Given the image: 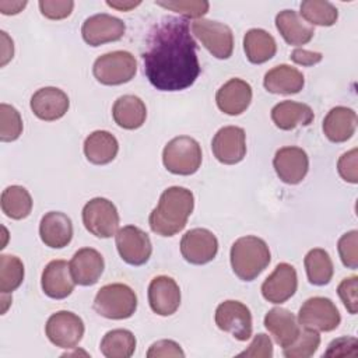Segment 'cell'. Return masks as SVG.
I'll list each match as a JSON object with an SVG mask.
<instances>
[{"instance_id": "6da1fadb", "label": "cell", "mask_w": 358, "mask_h": 358, "mask_svg": "<svg viewBox=\"0 0 358 358\" xmlns=\"http://www.w3.org/2000/svg\"><path fill=\"white\" fill-rule=\"evenodd\" d=\"M144 73L159 91H182L200 74L197 45L185 18L165 17L148 34Z\"/></svg>"}, {"instance_id": "7a4b0ae2", "label": "cell", "mask_w": 358, "mask_h": 358, "mask_svg": "<svg viewBox=\"0 0 358 358\" xmlns=\"http://www.w3.org/2000/svg\"><path fill=\"white\" fill-rule=\"evenodd\" d=\"M194 207L193 193L180 186L162 192L157 207L150 213L148 224L152 232L161 236H173L180 232Z\"/></svg>"}, {"instance_id": "3957f363", "label": "cell", "mask_w": 358, "mask_h": 358, "mask_svg": "<svg viewBox=\"0 0 358 358\" xmlns=\"http://www.w3.org/2000/svg\"><path fill=\"white\" fill-rule=\"evenodd\" d=\"M231 266L242 281H253L270 263V249L257 236L248 235L236 239L231 246Z\"/></svg>"}, {"instance_id": "277c9868", "label": "cell", "mask_w": 358, "mask_h": 358, "mask_svg": "<svg viewBox=\"0 0 358 358\" xmlns=\"http://www.w3.org/2000/svg\"><path fill=\"white\" fill-rule=\"evenodd\" d=\"M94 309L98 315L106 319H129L137 309L136 292L126 284H106L96 292Z\"/></svg>"}, {"instance_id": "5b68a950", "label": "cell", "mask_w": 358, "mask_h": 358, "mask_svg": "<svg viewBox=\"0 0 358 358\" xmlns=\"http://www.w3.org/2000/svg\"><path fill=\"white\" fill-rule=\"evenodd\" d=\"M201 147L189 136H179L166 143L162 151L164 166L175 175H193L201 165Z\"/></svg>"}, {"instance_id": "8992f818", "label": "cell", "mask_w": 358, "mask_h": 358, "mask_svg": "<svg viewBox=\"0 0 358 358\" xmlns=\"http://www.w3.org/2000/svg\"><path fill=\"white\" fill-rule=\"evenodd\" d=\"M137 71V62L130 52L115 50L99 56L92 67L94 77L103 85L129 83Z\"/></svg>"}, {"instance_id": "52a82bcc", "label": "cell", "mask_w": 358, "mask_h": 358, "mask_svg": "<svg viewBox=\"0 0 358 358\" xmlns=\"http://www.w3.org/2000/svg\"><path fill=\"white\" fill-rule=\"evenodd\" d=\"M83 224L90 234L98 238H110L119 228L117 208L105 197L91 199L83 208Z\"/></svg>"}, {"instance_id": "ba28073f", "label": "cell", "mask_w": 358, "mask_h": 358, "mask_svg": "<svg viewBox=\"0 0 358 358\" xmlns=\"http://www.w3.org/2000/svg\"><path fill=\"white\" fill-rule=\"evenodd\" d=\"M192 32L217 59H228L234 50V35L228 25L199 18L192 22Z\"/></svg>"}, {"instance_id": "9c48e42d", "label": "cell", "mask_w": 358, "mask_h": 358, "mask_svg": "<svg viewBox=\"0 0 358 358\" xmlns=\"http://www.w3.org/2000/svg\"><path fill=\"white\" fill-rule=\"evenodd\" d=\"M298 322L302 327L316 331H331L341 322L340 312L331 299L313 296L306 299L298 312Z\"/></svg>"}, {"instance_id": "30bf717a", "label": "cell", "mask_w": 358, "mask_h": 358, "mask_svg": "<svg viewBox=\"0 0 358 358\" xmlns=\"http://www.w3.org/2000/svg\"><path fill=\"white\" fill-rule=\"evenodd\" d=\"M84 330L83 319L69 310L53 313L45 324V333L49 341L66 350L76 348L84 336Z\"/></svg>"}, {"instance_id": "8fae6325", "label": "cell", "mask_w": 358, "mask_h": 358, "mask_svg": "<svg viewBox=\"0 0 358 358\" xmlns=\"http://www.w3.org/2000/svg\"><path fill=\"white\" fill-rule=\"evenodd\" d=\"M215 324L239 341H246L252 336L250 310L239 301L228 299L221 302L215 309Z\"/></svg>"}, {"instance_id": "7c38bea8", "label": "cell", "mask_w": 358, "mask_h": 358, "mask_svg": "<svg viewBox=\"0 0 358 358\" xmlns=\"http://www.w3.org/2000/svg\"><path fill=\"white\" fill-rule=\"evenodd\" d=\"M116 248L123 262L131 266H141L148 262L152 245L150 236L134 225H126L117 229L116 235Z\"/></svg>"}, {"instance_id": "4fadbf2b", "label": "cell", "mask_w": 358, "mask_h": 358, "mask_svg": "<svg viewBox=\"0 0 358 358\" xmlns=\"http://www.w3.org/2000/svg\"><path fill=\"white\" fill-rule=\"evenodd\" d=\"M124 31L126 25L120 18L105 13L88 17L81 27L83 39L94 48L122 39Z\"/></svg>"}, {"instance_id": "5bb4252c", "label": "cell", "mask_w": 358, "mask_h": 358, "mask_svg": "<svg viewBox=\"0 0 358 358\" xmlns=\"http://www.w3.org/2000/svg\"><path fill=\"white\" fill-rule=\"evenodd\" d=\"M217 252L218 241L206 228H193L182 236L180 253L192 264H206L217 256Z\"/></svg>"}, {"instance_id": "9a60e30c", "label": "cell", "mask_w": 358, "mask_h": 358, "mask_svg": "<svg viewBox=\"0 0 358 358\" xmlns=\"http://www.w3.org/2000/svg\"><path fill=\"white\" fill-rule=\"evenodd\" d=\"M214 157L225 165L241 162L246 155V134L242 127L225 126L220 129L211 141Z\"/></svg>"}, {"instance_id": "2e32d148", "label": "cell", "mask_w": 358, "mask_h": 358, "mask_svg": "<svg viewBox=\"0 0 358 358\" xmlns=\"http://www.w3.org/2000/svg\"><path fill=\"white\" fill-rule=\"evenodd\" d=\"M273 166L277 176L287 185L301 183L309 169V158L301 147H282L277 150Z\"/></svg>"}, {"instance_id": "e0dca14e", "label": "cell", "mask_w": 358, "mask_h": 358, "mask_svg": "<svg viewBox=\"0 0 358 358\" xmlns=\"http://www.w3.org/2000/svg\"><path fill=\"white\" fill-rule=\"evenodd\" d=\"M296 288V270L288 263H280L262 284V295L271 303H282L295 294Z\"/></svg>"}, {"instance_id": "ac0fdd59", "label": "cell", "mask_w": 358, "mask_h": 358, "mask_svg": "<svg viewBox=\"0 0 358 358\" xmlns=\"http://www.w3.org/2000/svg\"><path fill=\"white\" fill-rule=\"evenodd\" d=\"M148 302L154 313L159 316L173 315L180 305L179 285L168 275L154 277L148 285Z\"/></svg>"}, {"instance_id": "d6986e66", "label": "cell", "mask_w": 358, "mask_h": 358, "mask_svg": "<svg viewBox=\"0 0 358 358\" xmlns=\"http://www.w3.org/2000/svg\"><path fill=\"white\" fill-rule=\"evenodd\" d=\"M29 105L31 110L38 119L53 122L66 115L70 106V101L67 94L60 88L43 87L34 92Z\"/></svg>"}, {"instance_id": "ffe728a7", "label": "cell", "mask_w": 358, "mask_h": 358, "mask_svg": "<svg viewBox=\"0 0 358 358\" xmlns=\"http://www.w3.org/2000/svg\"><path fill=\"white\" fill-rule=\"evenodd\" d=\"M69 264L74 282L84 287L96 284L105 268L102 255L92 248L78 249Z\"/></svg>"}, {"instance_id": "44dd1931", "label": "cell", "mask_w": 358, "mask_h": 358, "mask_svg": "<svg viewBox=\"0 0 358 358\" xmlns=\"http://www.w3.org/2000/svg\"><path fill=\"white\" fill-rule=\"evenodd\" d=\"M215 102L221 112L229 116L241 115L252 102V87L245 80L231 78L217 91Z\"/></svg>"}, {"instance_id": "7402d4cb", "label": "cell", "mask_w": 358, "mask_h": 358, "mask_svg": "<svg viewBox=\"0 0 358 358\" xmlns=\"http://www.w3.org/2000/svg\"><path fill=\"white\" fill-rule=\"evenodd\" d=\"M74 280L70 273V264L66 260H52L42 271L41 285L52 299H64L74 289Z\"/></svg>"}, {"instance_id": "603a6c76", "label": "cell", "mask_w": 358, "mask_h": 358, "mask_svg": "<svg viewBox=\"0 0 358 358\" xmlns=\"http://www.w3.org/2000/svg\"><path fill=\"white\" fill-rule=\"evenodd\" d=\"M42 242L52 249H62L71 242L73 224L70 217L60 211L46 213L39 224Z\"/></svg>"}, {"instance_id": "cb8c5ba5", "label": "cell", "mask_w": 358, "mask_h": 358, "mask_svg": "<svg viewBox=\"0 0 358 358\" xmlns=\"http://www.w3.org/2000/svg\"><path fill=\"white\" fill-rule=\"evenodd\" d=\"M264 327L282 348L291 345L301 331L295 315L284 308L270 309L264 316Z\"/></svg>"}, {"instance_id": "d4e9b609", "label": "cell", "mask_w": 358, "mask_h": 358, "mask_svg": "<svg viewBox=\"0 0 358 358\" xmlns=\"http://www.w3.org/2000/svg\"><path fill=\"white\" fill-rule=\"evenodd\" d=\"M357 129V113L347 106H336L323 119V133L333 143L350 140Z\"/></svg>"}, {"instance_id": "484cf974", "label": "cell", "mask_w": 358, "mask_h": 358, "mask_svg": "<svg viewBox=\"0 0 358 358\" xmlns=\"http://www.w3.org/2000/svg\"><path fill=\"white\" fill-rule=\"evenodd\" d=\"M264 88L271 94H298L305 85L303 74L288 64H278L264 74Z\"/></svg>"}, {"instance_id": "4316f807", "label": "cell", "mask_w": 358, "mask_h": 358, "mask_svg": "<svg viewBox=\"0 0 358 358\" xmlns=\"http://www.w3.org/2000/svg\"><path fill=\"white\" fill-rule=\"evenodd\" d=\"M119 151L116 137L106 130L92 131L84 141V155L94 165H106L112 162Z\"/></svg>"}, {"instance_id": "83f0119b", "label": "cell", "mask_w": 358, "mask_h": 358, "mask_svg": "<svg viewBox=\"0 0 358 358\" xmlns=\"http://www.w3.org/2000/svg\"><path fill=\"white\" fill-rule=\"evenodd\" d=\"M115 123L126 130H134L144 124L147 117L145 103L136 95L119 96L112 108Z\"/></svg>"}, {"instance_id": "f1b7e54d", "label": "cell", "mask_w": 358, "mask_h": 358, "mask_svg": "<svg viewBox=\"0 0 358 358\" xmlns=\"http://www.w3.org/2000/svg\"><path fill=\"white\" fill-rule=\"evenodd\" d=\"M275 27L288 45H305L313 35L315 28L308 25L296 11L282 10L275 15Z\"/></svg>"}, {"instance_id": "f546056e", "label": "cell", "mask_w": 358, "mask_h": 358, "mask_svg": "<svg viewBox=\"0 0 358 358\" xmlns=\"http://www.w3.org/2000/svg\"><path fill=\"white\" fill-rule=\"evenodd\" d=\"M309 105L295 101H282L271 109V120L281 130H292L296 126H308L313 120Z\"/></svg>"}, {"instance_id": "4dcf8cb0", "label": "cell", "mask_w": 358, "mask_h": 358, "mask_svg": "<svg viewBox=\"0 0 358 358\" xmlns=\"http://www.w3.org/2000/svg\"><path fill=\"white\" fill-rule=\"evenodd\" d=\"M243 50L250 63L262 64L275 55L277 43L267 31L252 28L243 36Z\"/></svg>"}, {"instance_id": "1f68e13d", "label": "cell", "mask_w": 358, "mask_h": 358, "mask_svg": "<svg viewBox=\"0 0 358 358\" xmlns=\"http://www.w3.org/2000/svg\"><path fill=\"white\" fill-rule=\"evenodd\" d=\"M1 210L11 220H22L31 214L32 197L29 192L18 185L8 186L1 193Z\"/></svg>"}, {"instance_id": "d6a6232c", "label": "cell", "mask_w": 358, "mask_h": 358, "mask_svg": "<svg viewBox=\"0 0 358 358\" xmlns=\"http://www.w3.org/2000/svg\"><path fill=\"white\" fill-rule=\"evenodd\" d=\"M99 350L106 358H130L136 350V337L126 329L110 330L102 337Z\"/></svg>"}, {"instance_id": "836d02e7", "label": "cell", "mask_w": 358, "mask_h": 358, "mask_svg": "<svg viewBox=\"0 0 358 358\" xmlns=\"http://www.w3.org/2000/svg\"><path fill=\"white\" fill-rule=\"evenodd\" d=\"M303 263L310 284L326 285L330 282L334 273V267L330 255L324 249L315 248L309 250L305 256Z\"/></svg>"}, {"instance_id": "e575fe53", "label": "cell", "mask_w": 358, "mask_h": 358, "mask_svg": "<svg viewBox=\"0 0 358 358\" xmlns=\"http://www.w3.org/2000/svg\"><path fill=\"white\" fill-rule=\"evenodd\" d=\"M299 8L301 17L312 25L331 27L338 18L337 8L326 0H305Z\"/></svg>"}, {"instance_id": "d590c367", "label": "cell", "mask_w": 358, "mask_h": 358, "mask_svg": "<svg viewBox=\"0 0 358 358\" xmlns=\"http://www.w3.org/2000/svg\"><path fill=\"white\" fill-rule=\"evenodd\" d=\"M24 280V264L13 255L0 256V291L1 294H11Z\"/></svg>"}, {"instance_id": "8d00e7d4", "label": "cell", "mask_w": 358, "mask_h": 358, "mask_svg": "<svg viewBox=\"0 0 358 358\" xmlns=\"http://www.w3.org/2000/svg\"><path fill=\"white\" fill-rule=\"evenodd\" d=\"M319 344V333L316 330L303 327V330L299 331L296 340L291 345L282 348V354L287 358H309L317 351Z\"/></svg>"}, {"instance_id": "74e56055", "label": "cell", "mask_w": 358, "mask_h": 358, "mask_svg": "<svg viewBox=\"0 0 358 358\" xmlns=\"http://www.w3.org/2000/svg\"><path fill=\"white\" fill-rule=\"evenodd\" d=\"M22 133V119L20 112L7 103L0 105V140L10 143Z\"/></svg>"}, {"instance_id": "f35d334b", "label": "cell", "mask_w": 358, "mask_h": 358, "mask_svg": "<svg viewBox=\"0 0 358 358\" xmlns=\"http://www.w3.org/2000/svg\"><path fill=\"white\" fill-rule=\"evenodd\" d=\"M155 4L175 11L186 18H201L210 8L208 1L201 0H171V1H155Z\"/></svg>"}, {"instance_id": "ab89813d", "label": "cell", "mask_w": 358, "mask_h": 358, "mask_svg": "<svg viewBox=\"0 0 358 358\" xmlns=\"http://www.w3.org/2000/svg\"><path fill=\"white\" fill-rule=\"evenodd\" d=\"M338 255L343 264L348 268L358 267V231L352 229L344 234L337 243Z\"/></svg>"}, {"instance_id": "60d3db41", "label": "cell", "mask_w": 358, "mask_h": 358, "mask_svg": "<svg viewBox=\"0 0 358 358\" xmlns=\"http://www.w3.org/2000/svg\"><path fill=\"white\" fill-rule=\"evenodd\" d=\"M357 289H358V277L357 275H350V277L344 278L337 287V294L351 315H355L358 310Z\"/></svg>"}, {"instance_id": "b9f144b4", "label": "cell", "mask_w": 358, "mask_h": 358, "mask_svg": "<svg viewBox=\"0 0 358 358\" xmlns=\"http://www.w3.org/2000/svg\"><path fill=\"white\" fill-rule=\"evenodd\" d=\"M74 8V1L71 0H41L39 10L43 17L49 20H63L67 18Z\"/></svg>"}, {"instance_id": "7bdbcfd3", "label": "cell", "mask_w": 358, "mask_h": 358, "mask_svg": "<svg viewBox=\"0 0 358 358\" xmlns=\"http://www.w3.org/2000/svg\"><path fill=\"white\" fill-rule=\"evenodd\" d=\"M358 355V340L355 337H338L333 340L323 357H357Z\"/></svg>"}, {"instance_id": "ee69618b", "label": "cell", "mask_w": 358, "mask_h": 358, "mask_svg": "<svg viewBox=\"0 0 358 358\" xmlns=\"http://www.w3.org/2000/svg\"><path fill=\"white\" fill-rule=\"evenodd\" d=\"M357 157H358V150L352 148L348 152H344L337 162V171L345 182H350V183L358 182V172H357L358 159H357Z\"/></svg>"}, {"instance_id": "f6af8a7d", "label": "cell", "mask_w": 358, "mask_h": 358, "mask_svg": "<svg viewBox=\"0 0 358 358\" xmlns=\"http://www.w3.org/2000/svg\"><path fill=\"white\" fill-rule=\"evenodd\" d=\"M238 357H252V358H270L273 357V343L270 337L264 333H259L255 336L253 341L248 347V350L238 354Z\"/></svg>"}, {"instance_id": "bcb514c9", "label": "cell", "mask_w": 358, "mask_h": 358, "mask_svg": "<svg viewBox=\"0 0 358 358\" xmlns=\"http://www.w3.org/2000/svg\"><path fill=\"white\" fill-rule=\"evenodd\" d=\"M147 357L148 358H159V357H185L183 350L180 348V345L173 341V340H159L157 343H154L150 350L147 351Z\"/></svg>"}, {"instance_id": "7dc6e473", "label": "cell", "mask_w": 358, "mask_h": 358, "mask_svg": "<svg viewBox=\"0 0 358 358\" xmlns=\"http://www.w3.org/2000/svg\"><path fill=\"white\" fill-rule=\"evenodd\" d=\"M323 59V55L320 52H312L306 49H295L291 53V60L301 66H313L317 64Z\"/></svg>"}, {"instance_id": "c3c4849f", "label": "cell", "mask_w": 358, "mask_h": 358, "mask_svg": "<svg viewBox=\"0 0 358 358\" xmlns=\"http://www.w3.org/2000/svg\"><path fill=\"white\" fill-rule=\"evenodd\" d=\"M0 36H1V63H0V66L3 67L13 59L14 45H13V39L7 35V32L1 31Z\"/></svg>"}, {"instance_id": "681fc988", "label": "cell", "mask_w": 358, "mask_h": 358, "mask_svg": "<svg viewBox=\"0 0 358 358\" xmlns=\"http://www.w3.org/2000/svg\"><path fill=\"white\" fill-rule=\"evenodd\" d=\"M27 6V1H10V0H1L0 1V11L4 15H14L22 11Z\"/></svg>"}, {"instance_id": "f907efd6", "label": "cell", "mask_w": 358, "mask_h": 358, "mask_svg": "<svg viewBox=\"0 0 358 358\" xmlns=\"http://www.w3.org/2000/svg\"><path fill=\"white\" fill-rule=\"evenodd\" d=\"M106 4H108L109 7H112V8L119 10V11H129V10H131V8L137 7V6H140L141 1H122V0L110 1V0H108Z\"/></svg>"}]
</instances>
